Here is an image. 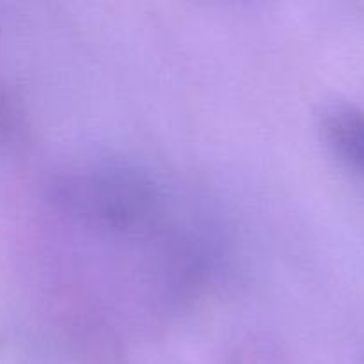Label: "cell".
I'll return each mask as SVG.
<instances>
[{
    "label": "cell",
    "mask_w": 364,
    "mask_h": 364,
    "mask_svg": "<svg viewBox=\"0 0 364 364\" xmlns=\"http://www.w3.org/2000/svg\"><path fill=\"white\" fill-rule=\"evenodd\" d=\"M323 134L331 148L364 174V112L350 107L331 110L323 121Z\"/></svg>",
    "instance_id": "1"
},
{
    "label": "cell",
    "mask_w": 364,
    "mask_h": 364,
    "mask_svg": "<svg viewBox=\"0 0 364 364\" xmlns=\"http://www.w3.org/2000/svg\"><path fill=\"white\" fill-rule=\"evenodd\" d=\"M96 181H98L100 187L103 188V191H102V198H103V199H98V201H102V203H103L102 208L107 210V208H109V199H110V196H109V178L103 176L102 180H98V178H96ZM135 185H139V183H135ZM135 185H134V187H132V188H128V191L124 192V194H123V191H119V192H117V194H116V198L123 199V196H128V194H132V192L139 191V188H135ZM112 198H114V196H112ZM121 199H114V201H116V205L112 206V210H110V212L114 213V210H116V212H119V208H123V206H121Z\"/></svg>",
    "instance_id": "2"
}]
</instances>
